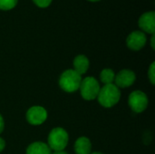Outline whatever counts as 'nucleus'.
<instances>
[{
	"instance_id": "nucleus-12",
	"label": "nucleus",
	"mask_w": 155,
	"mask_h": 154,
	"mask_svg": "<svg viewBox=\"0 0 155 154\" xmlns=\"http://www.w3.org/2000/svg\"><path fill=\"white\" fill-rule=\"evenodd\" d=\"M26 154H52L49 146L42 142H35L31 143L27 149Z\"/></svg>"
},
{
	"instance_id": "nucleus-20",
	"label": "nucleus",
	"mask_w": 155,
	"mask_h": 154,
	"mask_svg": "<svg viewBox=\"0 0 155 154\" xmlns=\"http://www.w3.org/2000/svg\"><path fill=\"white\" fill-rule=\"evenodd\" d=\"M52 154H68L67 152H65L64 151H59V152H54V153Z\"/></svg>"
},
{
	"instance_id": "nucleus-17",
	"label": "nucleus",
	"mask_w": 155,
	"mask_h": 154,
	"mask_svg": "<svg viewBox=\"0 0 155 154\" xmlns=\"http://www.w3.org/2000/svg\"><path fill=\"white\" fill-rule=\"evenodd\" d=\"M5 128V123H4V119L2 117V115L0 114V133H2V132L4 131Z\"/></svg>"
},
{
	"instance_id": "nucleus-16",
	"label": "nucleus",
	"mask_w": 155,
	"mask_h": 154,
	"mask_svg": "<svg viewBox=\"0 0 155 154\" xmlns=\"http://www.w3.org/2000/svg\"><path fill=\"white\" fill-rule=\"evenodd\" d=\"M33 1L37 6L42 7V8L49 6V5L52 3V0H33Z\"/></svg>"
},
{
	"instance_id": "nucleus-7",
	"label": "nucleus",
	"mask_w": 155,
	"mask_h": 154,
	"mask_svg": "<svg viewBox=\"0 0 155 154\" xmlns=\"http://www.w3.org/2000/svg\"><path fill=\"white\" fill-rule=\"evenodd\" d=\"M136 76L134 72L129 69H124L119 72L117 75H115L114 83L118 88H126L133 85L135 82Z\"/></svg>"
},
{
	"instance_id": "nucleus-15",
	"label": "nucleus",
	"mask_w": 155,
	"mask_h": 154,
	"mask_svg": "<svg viewBox=\"0 0 155 154\" xmlns=\"http://www.w3.org/2000/svg\"><path fill=\"white\" fill-rule=\"evenodd\" d=\"M148 77H149V79H150L151 83H152L153 84H155V63L154 62L151 64V66H150V68H149V70H148Z\"/></svg>"
},
{
	"instance_id": "nucleus-11",
	"label": "nucleus",
	"mask_w": 155,
	"mask_h": 154,
	"mask_svg": "<svg viewBox=\"0 0 155 154\" xmlns=\"http://www.w3.org/2000/svg\"><path fill=\"white\" fill-rule=\"evenodd\" d=\"M88 68H89V60L85 55L80 54L74 59V70L80 75L84 74L87 72Z\"/></svg>"
},
{
	"instance_id": "nucleus-8",
	"label": "nucleus",
	"mask_w": 155,
	"mask_h": 154,
	"mask_svg": "<svg viewBox=\"0 0 155 154\" xmlns=\"http://www.w3.org/2000/svg\"><path fill=\"white\" fill-rule=\"evenodd\" d=\"M146 40V35L143 32L134 31L128 35L126 44L131 50L139 51L145 45Z\"/></svg>"
},
{
	"instance_id": "nucleus-14",
	"label": "nucleus",
	"mask_w": 155,
	"mask_h": 154,
	"mask_svg": "<svg viewBox=\"0 0 155 154\" xmlns=\"http://www.w3.org/2000/svg\"><path fill=\"white\" fill-rule=\"evenodd\" d=\"M17 4V0H0L1 10H10L14 8Z\"/></svg>"
},
{
	"instance_id": "nucleus-3",
	"label": "nucleus",
	"mask_w": 155,
	"mask_h": 154,
	"mask_svg": "<svg viewBox=\"0 0 155 154\" xmlns=\"http://www.w3.org/2000/svg\"><path fill=\"white\" fill-rule=\"evenodd\" d=\"M67 132L60 127L53 129L48 135V146L54 152L64 151L68 143Z\"/></svg>"
},
{
	"instance_id": "nucleus-5",
	"label": "nucleus",
	"mask_w": 155,
	"mask_h": 154,
	"mask_svg": "<svg viewBox=\"0 0 155 154\" xmlns=\"http://www.w3.org/2000/svg\"><path fill=\"white\" fill-rule=\"evenodd\" d=\"M131 109L137 113H143L148 106V97L142 91H134L129 95L128 99Z\"/></svg>"
},
{
	"instance_id": "nucleus-1",
	"label": "nucleus",
	"mask_w": 155,
	"mask_h": 154,
	"mask_svg": "<svg viewBox=\"0 0 155 154\" xmlns=\"http://www.w3.org/2000/svg\"><path fill=\"white\" fill-rule=\"evenodd\" d=\"M98 102L99 103L105 107L110 108L115 105L121 98V92L119 88L114 84H105L103 88H100L98 93Z\"/></svg>"
},
{
	"instance_id": "nucleus-6",
	"label": "nucleus",
	"mask_w": 155,
	"mask_h": 154,
	"mask_svg": "<svg viewBox=\"0 0 155 154\" xmlns=\"http://www.w3.org/2000/svg\"><path fill=\"white\" fill-rule=\"evenodd\" d=\"M47 119V112L42 106H33L26 113V120L32 125H40Z\"/></svg>"
},
{
	"instance_id": "nucleus-21",
	"label": "nucleus",
	"mask_w": 155,
	"mask_h": 154,
	"mask_svg": "<svg viewBox=\"0 0 155 154\" xmlns=\"http://www.w3.org/2000/svg\"><path fill=\"white\" fill-rule=\"evenodd\" d=\"M88 1H91V2H96V1H99V0H88Z\"/></svg>"
},
{
	"instance_id": "nucleus-2",
	"label": "nucleus",
	"mask_w": 155,
	"mask_h": 154,
	"mask_svg": "<svg viewBox=\"0 0 155 154\" xmlns=\"http://www.w3.org/2000/svg\"><path fill=\"white\" fill-rule=\"evenodd\" d=\"M82 75L77 74L74 69L64 71L59 79L60 87L67 93H74L80 88Z\"/></svg>"
},
{
	"instance_id": "nucleus-10",
	"label": "nucleus",
	"mask_w": 155,
	"mask_h": 154,
	"mask_svg": "<svg viewBox=\"0 0 155 154\" xmlns=\"http://www.w3.org/2000/svg\"><path fill=\"white\" fill-rule=\"evenodd\" d=\"M92 143L87 137H80L74 143V151L76 154H91Z\"/></svg>"
},
{
	"instance_id": "nucleus-18",
	"label": "nucleus",
	"mask_w": 155,
	"mask_h": 154,
	"mask_svg": "<svg viewBox=\"0 0 155 154\" xmlns=\"http://www.w3.org/2000/svg\"><path fill=\"white\" fill-rule=\"evenodd\" d=\"M5 141H4L2 138H0V152L5 149Z\"/></svg>"
},
{
	"instance_id": "nucleus-4",
	"label": "nucleus",
	"mask_w": 155,
	"mask_h": 154,
	"mask_svg": "<svg viewBox=\"0 0 155 154\" xmlns=\"http://www.w3.org/2000/svg\"><path fill=\"white\" fill-rule=\"evenodd\" d=\"M79 89L81 91L82 97L87 101H91L98 96L100 85L94 77L88 76L82 80Z\"/></svg>"
},
{
	"instance_id": "nucleus-9",
	"label": "nucleus",
	"mask_w": 155,
	"mask_h": 154,
	"mask_svg": "<svg viewBox=\"0 0 155 154\" xmlns=\"http://www.w3.org/2000/svg\"><path fill=\"white\" fill-rule=\"evenodd\" d=\"M139 27L148 34H153L155 32V13L150 11L144 13L139 18Z\"/></svg>"
},
{
	"instance_id": "nucleus-13",
	"label": "nucleus",
	"mask_w": 155,
	"mask_h": 154,
	"mask_svg": "<svg viewBox=\"0 0 155 154\" xmlns=\"http://www.w3.org/2000/svg\"><path fill=\"white\" fill-rule=\"evenodd\" d=\"M115 74L114 72L112 69H104L100 74V79L103 84H111L114 82Z\"/></svg>"
},
{
	"instance_id": "nucleus-19",
	"label": "nucleus",
	"mask_w": 155,
	"mask_h": 154,
	"mask_svg": "<svg viewBox=\"0 0 155 154\" xmlns=\"http://www.w3.org/2000/svg\"><path fill=\"white\" fill-rule=\"evenodd\" d=\"M151 45H152V48L154 49V34H153V36H152V39H151Z\"/></svg>"
},
{
	"instance_id": "nucleus-22",
	"label": "nucleus",
	"mask_w": 155,
	"mask_h": 154,
	"mask_svg": "<svg viewBox=\"0 0 155 154\" xmlns=\"http://www.w3.org/2000/svg\"><path fill=\"white\" fill-rule=\"evenodd\" d=\"M91 154H103V153H101V152H93V153H91Z\"/></svg>"
}]
</instances>
